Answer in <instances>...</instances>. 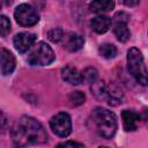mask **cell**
I'll use <instances>...</instances> for the list:
<instances>
[{
    "instance_id": "cell-16",
    "label": "cell",
    "mask_w": 148,
    "mask_h": 148,
    "mask_svg": "<svg viewBox=\"0 0 148 148\" xmlns=\"http://www.w3.org/2000/svg\"><path fill=\"white\" fill-rule=\"evenodd\" d=\"M98 52H99L101 57H103L105 59H111V58H114L117 56V47L113 44L105 43V44H102L99 46Z\"/></svg>"
},
{
    "instance_id": "cell-17",
    "label": "cell",
    "mask_w": 148,
    "mask_h": 148,
    "mask_svg": "<svg viewBox=\"0 0 148 148\" xmlns=\"http://www.w3.org/2000/svg\"><path fill=\"white\" fill-rule=\"evenodd\" d=\"M105 87L106 84L104 83V81H94L91 83V91L92 94L99 98V99H104V92H105Z\"/></svg>"
},
{
    "instance_id": "cell-21",
    "label": "cell",
    "mask_w": 148,
    "mask_h": 148,
    "mask_svg": "<svg viewBox=\"0 0 148 148\" xmlns=\"http://www.w3.org/2000/svg\"><path fill=\"white\" fill-rule=\"evenodd\" d=\"M62 35H64V31H62L61 29L56 28V29H52V30L49 32V38H50L53 43H59V42L61 40Z\"/></svg>"
},
{
    "instance_id": "cell-18",
    "label": "cell",
    "mask_w": 148,
    "mask_h": 148,
    "mask_svg": "<svg viewBox=\"0 0 148 148\" xmlns=\"http://www.w3.org/2000/svg\"><path fill=\"white\" fill-rule=\"evenodd\" d=\"M97 75H98V73L94 67H87L83 72H81L82 82H87V83H92L94 81H96Z\"/></svg>"
},
{
    "instance_id": "cell-7",
    "label": "cell",
    "mask_w": 148,
    "mask_h": 148,
    "mask_svg": "<svg viewBox=\"0 0 148 148\" xmlns=\"http://www.w3.org/2000/svg\"><path fill=\"white\" fill-rule=\"evenodd\" d=\"M128 15L125 13H118L114 16V24H113V32L118 40L127 42L131 37V31L127 25Z\"/></svg>"
},
{
    "instance_id": "cell-3",
    "label": "cell",
    "mask_w": 148,
    "mask_h": 148,
    "mask_svg": "<svg viewBox=\"0 0 148 148\" xmlns=\"http://www.w3.org/2000/svg\"><path fill=\"white\" fill-rule=\"evenodd\" d=\"M127 67L130 74L141 86L147 84V69L142 53L139 49L132 47L127 52Z\"/></svg>"
},
{
    "instance_id": "cell-1",
    "label": "cell",
    "mask_w": 148,
    "mask_h": 148,
    "mask_svg": "<svg viewBox=\"0 0 148 148\" xmlns=\"http://www.w3.org/2000/svg\"><path fill=\"white\" fill-rule=\"evenodd\" d=\"M12 138L17 146H30L44 143L47 140V134L38 120L23 116L13 127Z\"/></svg>"
},
{
    "instance_id": "cell-5",
    "label": "cell",
    "mask_w": 148,
    "mask_h": 148,
    "mask_svg": "<svg viewBox=\"0 0 148 148\" xmlns=\"http://www.w3.org/2000/svg\"><path fill=\"white\" fill-rule=\"evenodd\" d=\"M14 17L16 22L22 27H31L39 21V15L37 10L28 3H22L17 6L14 12Z\"/></svg>"
},
{
    "instance_id": "cell-4",
    "label": "cell",
    "mask_w": 148,
    "mask_h": 148,
    "mask_svg": "<svg viewBox=\"0 0 148 148\" xmlns=\"http://www.w3.org/2000/svg\"><path fill=\"white\" fill-rule=\"evenodd\" d=\"M56 59L54 51L45 42L37 43L28 56V61L32 66H46Z\"/></svg>"
},
{
    "instance_id": "cell-6",
    "label": "cell",
    "mask_w": 148,
    "mask_h": 148,
    "mask_svg": "<svg viewBox=\"0 0 148 148\" xmlns=\"http://www.w3.org/2000/svg\"><path fill=\"white\" fill-rule=\"evenodd\" d=\"M50 127L54 134L61 138H66L72 132V119L68 113L59 112L50 120Z\"/></svg>"
},
{
    "instance_id": "cell-22",
    "label": "cell",
    "mask_w": 148,
    "mask_h": 148,
    "mask_svg": "<svg viewBox=\"0 0 148 148\" xmlns=\"http://www.w3.org/2000/svg\"><path fill=\"white\" fill-rule=\"evenodd\" d=\"M57 147H84L83 143H80V142H76V141H66V142H61L59 143Z\"/></svg>"
},
{
    "instance_id": "cell-11",
    "label": "cell",
    "mask_w": 148,
    "mask_h": 148,
    "mask_svg": "<svg viewBox=\"0 0 148 148\" xmlns=\"http://www.w3.org/2000/svg\"><path fill=\"white\" fill-rule=\"evenodd\" d=\"M104 99L108 101L110 105L117 106L123 103L124 99V94L123 90L114 83H111L105 87V92H104Z\"/></svg>"
},
{
    "instance_id": "cell-8",
    "label": "cell",
    "mask_w": 148,
    "mask_h": 148,
    "mask_svg": "<svg viewBox=\"0 0 148 148\" xmlns=\"http://www.w3.org/2000/svg\"><path fill=\"white\" fill-rule=\"evenodd\" d=\"M36 35L32 32H20L14 37V46L20 53H24L36 43Z\"/></svg>"
},
{
    "instance_id": "cell-15",
    "label": "cell",
    "mask_w": 148,
    "mask_h": 148,
    "mask_svg": "<svg viewBox=\"0 0 148 148\" xmlns=\"http://www.w3.org/2000/svg\"><path fill=\"white\" fill-rule=\"evenodd\" d=\"M114 0H92L89 8L94 13H106L114 8Z\"/></svg>"
},
{
    "instance_id": "cell-2",
    "label": "cell",
    "mask_w": 148,
    "mask_h": 148,
    "mask_svg": "<svg viewBox=\"0 0 148 148\" xmlns=\"http://www.w3.org/2000/svg\"><path fill=\"white\" fill-rule=\"evenodd\" d=\"M91 121L97 134L104 139H111L117 131V117L104 108H96L91 112Z\"/></svg>"
},
{
    "instance_id": "cell-9",
    "label": "cell",
    "mask_w": 148,
    "mask_h": 148,
    "mask_svg": "<svg viewBox=\"0 0 148 148\" xmlns=\"http://www.w3.org/2000/svg\"><path fill=\"white\" fill-rule=\"evenodd\" d=\"M60 42L62 43L64 49H66L69 52H76L81 50L84 44L83 37L75 32H64Z\"/></svg>"
},
{
    "instance_id": "cell-13",
    "label": "cell",
    "mask_w": 148,
    "mask_h": 148,
    "mask_svg": "<svg viewBox=\"0 0 148 148\" xmlns=\"http://www.w3.org/2000/svg\"><path fill=\"white\" fill-rule=\"evenodd\" d=\"M61 77L64 81L68 82L69 84L77 86V84L82 83L81 72H79L75 67H72V66H65L61 69Z\"/></svg>"
},
{
    "instance_id": "cell-23",
    "label": "cell",
    "mask_w": 148,
    "mask_h": 148,
    "mask_svg": "<svg viewBox=\"0 0 148 148\" xmlns=\"http://www.w3.org/2000/svg\"><path fill=\"white\" fill-rule=\"evenodd\" d=\"M140 0H123V3L127 7H134L136 5H139Z\"/></svg>"
},
{
    "instance_id": "cell-12",
    "label": "cell",
    "mask_w": 148,
    "mask_h": 148,
    "mask_svg": "<svg viewBox=\"0 0 148 148\" xmlns=\"http://www.w3.org/2000/svg\"><path fill=\"white\" fill-rule=\"evenodd\" d=\"M124 130L127 132H133L138 128L140 121V114L133 110H124L121 112Z\"/></svg>"
},
{
    "instance_id": "cell-20",
    "label": "cell",
    "mask_w": 148,
    "mask_h": 148,
    "mask_svg": "<svg viewBox=\"0 0 148 148\" xmlns=\"http://www.w3.org/2000/svg\"><path fill=\"white\" fill-rule=\"evenodd\" d=\"M10 31V21L7 16L0 15V36L5 37Z\"/></svg>"
},
{
    "instance_id": "cell-14",
    "label": "cell",
    "mask_w": 148,
    "mask_h": 148,
    "mask_svg": "<svg viewBox=\"0 0 148 148\" xmlns=\"http://www.w3.org/2000/svg\"><path fill=\"white\" fill-rule=\"evenodd\" d=\"M90 25H91V29L95 32H97V34H104L111 27V18L109 16L99 15V16L94 17L90 21Z\"/></svg>"
},
{
    "instance_id": "cell-10",
    "label": "cell",
    "mask_w": 148,
    "mask_h": 148,
    "mask_svg": "<svg viewBox=\"0 0 148 148\" xmlns=\"http://www.w3.org/2000/svg\"><path fill=\"white\" fill-rule=\"evenodd\" d=\"M16 66L15 57L7 49H0V69L3 75H9L14 72Z\"/></svg>"
},
{
    "instance_id": "cell-19",
    "label": "cell",
    "mask_w": 148,
    "mask_h": 148,
    "mask_svg": "<svg viewBox=\"0 0 148 148\" xmlns=\"http://www.w3.org/2000/svg\"><path fill=\"white\" fill-rule=\"evenodd\" d=\"M69 102H71V105L73 106H79L81 104L84 103L86 101V95L82 92V91H73L69 97H68Z\"/></svg>"
}]
</instances>
